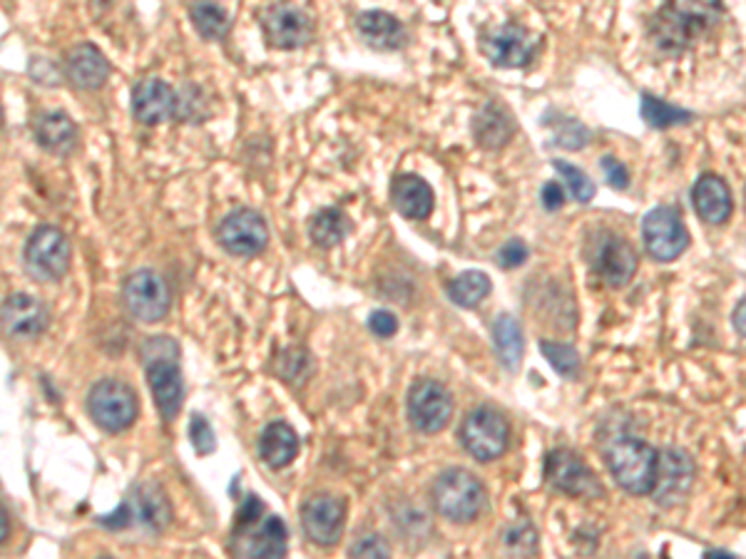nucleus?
I'll use <instances>...</instances> for the list:
<instances>
[{
    "mask_svg": "<svg viewBox=\"0 0 746 559\" xmlns=\"http://www.w3.org/2000/svg\"><path fill=\"white\" fill-rule=\"evenodd\" d=\"M724 17L722 0H666L649 33L666 52H680L709 33Z\"/></svg>",
    "mask_w": 746,
    "mask_h": 559,
    "instance_id": "1",
    "label": "nucleus"
},
{
    "mask_svg": "<svg viewBox=\"0 0 746 559\" xmlns=\"http://www.w3.org/2000/svg\"><path fill=\"white\" fill-rule=\"evenodd\" d=\"M433 505L445 520L455 525L473 522L486 508V487L480 480L463 468L443 470L433 483Z\"/></svg>",
    "mask_w": 746,
    "mask_h": 559,
    "instance_id": "2",
    "label": "nucleus"
},
{
    "mask_svg": "<svg viewBox=\"0 0 746 559\" xmlns=\"http://www.w3.org/2000/svg\"><path fill=\"white\" fill-rule=\"evenodd\" d=\"M608 468L622 490L632 495H647L655 490L657 480V452L652 445H647L639 438H620L610 445L608 450Z\"/></svg>",
    "mask_w": 746,
    "mask_h": 559,
    "instance_id": "3",
    "label": "nucleus"
},
{
    "mask_svg": "<svg viewBox=\"0 0 746 559\" xmlns=\"http://www.w3.org/2000/svg\"><path fill=\"white\" fill-rule=\"evenodd\" d=\"M87 410L105 433H122L135 423L137 396L118 378H102L87 393Z\"/></svg>",
    "mask_w": 746,
    "mask_h": 559,
    "instance_id": "4",
    "label": "nucleus"
},
{
    "mask_svg": "<svg viewBox=\"0 0 746 559\" xmlns=\"http://www.w3.org/2000/svg\"><path fill=\"white\" fill-rule=\"evenodd\" d=\"M23 261L35 282H58L70 269V241L58 226H38L25 241Z\"/></svg>",
    "mask_w": 746,
    "mask_h": 559,
    "instance_id": "5",
    "label": "nucleus"
},
{
    "mask_svg": "<svg viewBox=\"0 0 746 559\" xmlns=\"http://www.w3.org/2000/svg\"><path fill=\"white\" fill-rule=\"evenodd\" d=\"M511 427L493 408H478L461 425V443L480 462L496 460L507 450Z\"/></svg>",
    "mask_w": 746,
    "mask_h": 559,
    "instance_id": "6",
    "label": "nucleus"
},
{
    "mask_svg": "<svg viewBox=\"0 0 746 559\" xmlns=\"http://www.w3.org/2000/svg\"><path fill=\"white\" fill-rule=\"evenodd\" d=\"M122 301H125V309L133 319L157 323L170 311V288L157 272L137 269L122 284Z\"/></svg>",
    "mask_w": 746,
    "mask_h": 559,
    "instance_id": "7",
    "label": "nucleus"
},
{
    "mask_svg": "<svg viewBox=\"0 0 746 559\" xmlns=\"http://www.w3.org/2000/svg\"><path fill=\"white\" fill-rule=\"evenodd\" d=\"M408 421L420 433L443 431L453 415V398L441 383L431 378H420L408 390L406 398Z\"/></svg>",
    "mask_w": 746,
    "mask_h": 559,
    "instance_id": "8",
    "label": "nucleus"
},
{
    "mask_svg": "<svg viewBox=\"0 0 746 559\" xmlns=\"http://www.w3.org/2000/svg\"><path fill=\"white\" fill-rule=\"evenodd\" d=\"M643 239L649 257L657 261H674L689 247V234L674 207H657L645 216Z\"/></svg>",
    "mask_w": 746,
    "mask_h": 559,
    "instance_id": "9",
    "label": "nucleus"
},
{
    "mask_svg": "<svg viewBox=\"0 0 746 559\" xmlns=\"http://www.w3.org/2000/svg\"><path fill=\"white\" fill-rule=\"evenodd\" d=\"M222 249L232 257H254L269 244V226L254 209H234L217 229Z\"/></svg>",
    "mask_w": 746,
    "mask_h": 559,
    "instance_id": "10",
    "label": "nucleus"
},
{
    "mask_svg": "<svg viewBox=\"0 0 746 559\" xmlns=\"http://www.w3.org/2000/svg\"><path fill=\"white\" fill-rule=\"evenodd\" d=\"M697 468L687 452L680 448H666L657 460V480H655V500L662 508L680 505L689 495L692 483H695Z\"/></svg>",
    "mask_w": 746,
    "mask_h": 559,
    "instance_id": "11",
    "label": "nucleus"
},
{
    "mask_svg": "<svg viewBox=\"0 0 746 559\" xmlns=\"http://www.w3.org/2000/svg\"><path fill=\"white\" fill-rule=\"evenodd\" d=\"M147 386L152 390L155 406L160 410L162 421H174L184 403V381L178 363V356H155L147 358L145 365Z\"/></svg>",
    "mask_w": 746,
    "mask_h": 559,
    "instance_id": "12",
    "label": "nucleus"
},
{
    "mask_svg": "<svg viewBox=\"0 0 746 559\" xmlns=\"http://www.w3.org/2000/svg\"><path fill=\"white\" fill-rule=\"evenodd\" d=\"M346 505L333 495H314L302 505V527L304 535L319 547H331L339 543L344 532Z\"/></svg>",
    "mask_w": 746,
    "mask_h": 559,
    "instance_id": "13",
    "label": "nucleus"
},
{
    "mask_svg": "<svg viewBox=\"0 0 746 559\" xmlns=\"http://www.w3.org/2000/svg\"><path fill=\"white\" fill-rule=\"evenodd\" d=\"M261 28L267 42L279 50L304 48L314 38V25L309 15L289 3H274L261 13Z\"/></svg>",
    "mask_w": 746,
    "mask_h": 559,
    "instance_id": "14",
    "label": "nucleus"
},
{
    "mask_svg": "<svg viewBox=\"0 0 746 559\" xmlns=\"http://www.w3.org/2000/svg\"><path fill=\"white\" fill-rule=\"evenodd\" d=\"M480 48L482 55L498 67H523L533 60L538 42L521 25H500V28L482 35Z\"/></svg>",
    "mask_w": 746,
    "mask_h": 559,
    "instance_id": "15",
    "label": "nucleus"
},
{
    "mask_svg": "<svg viewBox=\"0 0 746 559\" xmlns=\"http://www.w3.org/2000/svg\"><path fill=\"white\" fill-rule=\"evenodd\" d=\"M546 477L555 490L573 495V497L600 493V485H597L595 475L587 470L585 462L577 458L573 450H565V448L552 450L548 456Z\"/></svg>",
    "mask_w": 746,
    "mask_h": 559,
    "instance_id": "16",
    "label": "nucleus"
},
{
    "mask_svg": "<svg viewBox=\"0 0 746 559\" xmlns=\"http://www.w3.org/2000/svg\"><path fill=\"white\" fill-rule=\"evenodd\" d=\"M133 112L143 125H160L178 115V92L160 77H145L133 90Z\"/></svg>",
    "mask_w": 746,
    "mask_h": 559,
    "instance_id": "17",
    "label": "nucleus"
},
{
    "mask_svg": "<svg viewBox=\"0 0 746 559\" xmlns=\"http://www.w3.org/2000/svg\"><path fill=\"white\" fill-rule=\"evenodd\" d=\"M48 319L46 306L30 294H11L3 303V326L13 338H38L48 328Z\"/></svg>",
    "mask_w": 746,
    "mask_h": 559,
    "instance_id": "18",
    "label": "nucleus"
},
{
    "mask_svg": "<svg viewBox=\"0 0 746 559\" xmlns=\"http://www.w3.org/2000/svg\"><path fill=\"white\" fill-rule=\"evenodd\" d=\"M595 269L604 284L614 288L627 286L637 272V254L625 239L610 237L595 257Z\"/></svg>",
    "mask_w": 746,
    "mask_h": 559,
    "instance_id": "19",
    "label": "nucleus"
},
{
    "mask_svg": "<svg viewBox=\"0 0 746 559\" xmlns=\"http://www.w3.org/2000/svg\"><path fill=\"white\" fill-rule=\"evenodd\" d=\"M65 70L70 83L81 87V90H100L110 75V63L100 52V48L90 46V42H83V46H75L68 52Z\"/></svg>",
    "mask_w": 746,
    "mask_h": 559,
    "instance_id": "20",
    "label": "nucleus"
},
{
    "mask_svg": "<svg viewBox=\"0 0 746 559\" xmlns=\"http://www.w3.org/2000/svg\"><path fill=\"white\" fill-rule=\"evenodd\" d=\"M692 204L697 214L709 224H724L732 214V191L717 174H701L692 189Z\"/></svg>",
    "mask_w": 746,
    "mask_h": 559,
    "instance_id": "21",
    "label": "nucleus"
},
{
    "mask_svg": "<svg viewBox=\"0 0 746 559\" xmlns=\"http://www.w3.org/2000/svg\"><path fill=\"white\" fill-rule=\"evenodd\" d=\"M130 514H133V522H139V525L152 530V532H162L167 525H170V518H172V510H170V502H167L164 493L160 490V485H137L133 493L125 497Z\"/></svg>",
    "mask_w": 746,
    "mask_h": 559,
    "instance_id": "22",
    "label": "nucleus"
},
{
    "mask_svg": "<svg viewBox=\"0 0 746 559\" xmlns=\"http://www.w3.org/2000/svg\"><path fill=\"white\" fill-rule=\"evenodd\" d=\"M391 199L406 220H426L433 212V189L418 174H399L391 185Z\"/></svg>",
    "mask_w": 746,
    "mask_h": 559,
    "instance_id": "23",
    "label": "nucleus"
},
{
    "mask_svg": "<svg viewBox=\"0 0 746 559\" xmlns=\"http://www.w3.org/2000/svg\"><path fill=\"white\" fill-rule=\"evenodd\" d=\"M234 539H236V545H234L236 552L247 555V557H284L289 549V532L277 514H269V518L261 522L252 535L247 532L244 537H234Z\"/></svg>",
    "mask_w": 746,
    "mask_h": 559,
    "instance_id": "24",
    "label": "nucleus"
},
{
    "mask_svg": "<svg viewBox=\"0 0 746 559\" xmlns=\"http://www.w3.org/2000/svg\"><path fill=\"white\" fill-rule=\"evenodd\" d=\"M358 33L376 50H399L406 42V33L396 17L386 11H366L358 15Z\"/></svg>",
    "mask_w": 746,
    "mask_h": 559,
    "instance_id": "25",
    "label": "nucleus"
},
{
    "mask_svg": "<svg viewBox=\"0 0 746 559\" xmlns=\"http://www.w3.org/2000/svg\"><path fill=\"white\" fill-rule=\"evenodd\" d=\"M259 456L269 468H274V470L286 468L289 462L298 456V438H296L294 427L282 421L269 423L265 431H261Z\"/></svg>",
    "mask_w": 746,
    "mask_h": 559,
    "instance_id": "26",
    "label": "nucleus"
},
{
    "mask_svg": "<svg viewBox=\"0 0 746 559\" xmlns=\"http://www.w3.org/2000/svg\"><path fill=\"white\" fill-rule=\"evenodd\" d=\"M513 117L511 112L505 108H500V104L490 102L482 108L476 122H473V135H476L478 145L486 147V150H498V147H503L507 139L513 135Z\"/></svg>",
    "mask_w": 746,
    "mask_h": 559,
    "instance_id": "27",
    "label": "nucleus"
},
{
    "mask_svg": "<svg viewBox=\"0 0 746 559\" xmlns=\"http://www.w3.org/2000/svg\"><path fill=\"white\" fill-rule=\"evenodd\" d=\"M35 137H38V145L42 150L52 154H68L77 145V127L65 112H50V115H42L38 120Z\"/></svg>",
    "mask_w": 746,
    "mask_h": 559,
    "instance_id": "28",
    "label": "nucleus"
},
{
    "mask_svg": "<svg viewBox=\"0 0 746 559\" xmlns=\"http://www.w3.org/2000/svg\"><path fill=\"white\" fill-rule=\"evenodd\" d=\"M493 344H496V351L500 363L505 365L507 371H517L521 369V361H523V331H521V323H517L513 316H498L493 323Z\"/></svg>",
    "mask_w": 746,
    "mask_h": 559,
    "instance_id": "29",
    "label": "nucleus"
},
{
    "mask_svg": "<svg viewBox=\"0 0 746 559\" xmlns=\"http://www.w3.org/2000/svg\"><path fill=\"white\" fill-rule=\"evenodd\" d=\"M351 229V224L346 220V214L337 207L321 209L319 214H314V220L309 224L311 241L321 249H331L346 237V232Z\"/></svg>",
    "mask_w": 746,
    "mask_h": 559,
    "instance_id": "30",
    "label": "nucleus"
},
{
    "mask_svg": "<svg viewBox=\"0 0 746 559\" xmlns=\"http://www.w3.org/2000/svg\"><path fill=\"white\" fill-rule=\"evenodd\" d=\"M189 17L197 33L207 40H222L227 30H230V17L215 0H192Z\"/></svg>",
    "mask_w": 746,
    "mask_h": 559,
    "instance_id": "31",
    "label": "nucleus"
},
{
    "mask_svg": "<svg viewBox=\"0 0 746 559\" xmlns=\"http://www.w3.org/2000/svg\"><path fill=\"white\" fill-rule=\"evenodd\" d=\"M490 294V278L482 272H465L455 276L448 284V296L453 303L463 306V309H476V306Z\"/></svg>",
    "mask_w": 746,
    "mask_h": 559,
    "instance_id": "32",
    "label": "nucleus"
},
{
    "mask_svg": "<svg viewBox=\"0 0 746 559\" xmlns=\"http://www.w3.org/2000/svg\"><path fill=\"white\" fill-rule=\"evenodd\" d=\"M643 117H645L647 125H652L657 129H664V127H674V125H684V122H689L692 112L682 110V108H674V104L655 98V95H645L643 98Z\"/></svg>",
    "mask_w": 746,
    "mask_h": 559,
    "instance_id": "33",
    "label": "nucleus"
},
{
    "mask_svg": "<svg viewBox=\"0 0 746 559\" xmlns=\"http://www.w3.org/2000/svg\"><path fill=\"white\" fill-rule=\"evenodd\" d=\"M274 373L282 378L284 383H292V386H298V383H304L309 378L311 373V356L304 351V348H286L277 356L274 361Z\"/></svg>",
    "mask_w": 746,
    "mask_h": 559,
    "instance_id": "34",
    "label": "nucleus"
},
{
    "mask_svg": "<svg viewBox=\"0 0 746 559\" xmlns=\"http://www.w3.org/2000/svg\"><path fill=\"white\" fill-rule=\"evenodd\" d=\"M540 351L548 358L552 369L565 378H575L580 373V356L573 346L567 344H555V340H540Z\"/></svg>",
    "mask_w": 746,
    "mask_h": 559,
    "instance_id": "35",
    "label": "nucleus"
},
{
    "mask_svg": "<svg viewBox=\"0 0 746 559\" xmlns=\"http://www.w3.org/2000/svg\"><path fill=\"white\" fill-rule=\"evenodd\" d=\"M552 167H555L560 177L565 179L567 191L573 195V199H577V202L587 204L595 197V185L590 182V177H587L583 170H577L575 164H567L563 160H558V162H552Z\"/></svg>",
    "mask_w": 746,
    "mask_h": 559,
    "instance_id": "36",
    "label": "nucleus"
},
{
    "mask_svg": "<svg viewBox=\"0 0 746 559\" xmlns=\"http://www.w3.org/2000/svg\"><path fill=\"white\" fill-rule=\"evenodd\" d=\"M189 443L195 445V450L199 456H207V452L215 450V431L212 425L205 421V415L195 413L192 415V423H189Z\"/></svg>",
    "mask_w": 746,
    "mask_h": 559,
    "instance_id": "37",
    "label": "nucleus"
},
{
    "mask_svg": "<svg viewBox=\"0 0 746 559\" xmlns=\"http://www.w3.org/2000/svg\"><path fill=\"white\" fill-rule=\"evenodd\" d=\"M205 115V98H201L197 87H184L182 92H178V115L182 122L199 120Z\"/></svg>",
    "mask_w": 746,
    "mask_h": 559,
    "instance_id": "38",
    "label": "nucleus"
},
{
    "mask_svg": "<svg viewBox=\"0 0 746 559\" xmlns=\"http://www.w3.org/2000/svg\"><path fill=\"white\" fill-rule=\"evenodd\" d=\"M261 514H265V505L257 495H247V500L242 502V508L236 510V520H234V537H240L242 532H247L249 527H254L259 522Z\"/></svg>",
    "mask_w": 746,
    "mask_h": 559,
    "instance_id": "39",
    "label": "nucleus"
},
{
    "mask_svg": "<svg viewBox=\"0 0 746 559\" xmlns=\"http://www.w3.org/2000/svg\"><path fill=\"white\" fill-rule=\"evenodd\" d=\"M587 142V129L577 120H565L555 133V145L567 147V150H580Z\"/></svg>",
    "mask_w": 746,
    "mask_h": 559,
    "instance_id": "40",
    "label": "nucleus"
},
{
    "mask_svg": "<svg viewBox=\"0 0 746 559\" xmlns=\"http://www.w3.org/2000/svg\"><path fill=\"white\" fill-rule=\"evenodd\" d=\"M496 259L500 269H517L525 264V259H528V247H525L523 239H511L498 249Z\"/></svg>",
    "mask_w": 746,
    "mask_h": 559,
    "instance_id": "41",
    "label": "nucleus"
},
{
    "mask_svg": "<svg viewBox=\"0 0 746 559\" xmlns=\"http://www.w3.org/2000/svg\"><path fill=\"white\" fill-rule=\"evenodd\" d=\"M535 530L528 525V522H521V525H515L505 532V545L513 549V552H533L535 549Z\"/></svg>",
    "mask_w": 746,
    "mask_h": 559,
    "instance_id": "42",
    "label": "nucleus"
},
{
    "mask_svg": "<svg viewBox=\"0 0 746 559\" xmlns=\"http://www.w3.org/2000/svg\"><path fill=\"white\" fill-rule=\"evenodd\" d=\"M368 328H371L374 336L391 338L399 331V319L393 316L391 311L379 309V311H374L371 316H368Z\"/></svg>",
    "mask_w": 746,
    "mask_h": 559,
    "instance_id": "43",
    "label": "nucleus"
},
{
    "mask_svg": "<svg viewBox=\"0 0 746 559\" xmlns=\"http://www.w3.org/2000/svg\"><path fill=\"white\" fill-rule=\"evenodd\" d=\"M602 172L608 174V185L612 189H627L629 185V172L625 164L620 160H614V157H602Z\"/></svg>",
    "mask_w": 746,
    "mask_h": 559,
    "instance_id": "44",
    "label": "nucleus"
},
{
    "mask_svg": "<svg viewBox=\"0 0 746 559\" xmlns=\"http://www.w3.org/2000/svg\"><path fill=\"white\" fill-rule=\"evenodd\" d=\"M351 555L354 557H389L391 547L386 545L379 535H368V537L358 539V543L351 547Z\"/></svg>",
    "mask_w": 746,
    "mask_h": 559,
    "instance_id": "45",
    "label": "nucleus"
},
{
    "mask_svg": "<svg viewBox=\"0 0 746 559\" xmlns=\"http://www.w3.org/2000/svg\"><path fill=\"white\" fill-rule=\"evenodd\" d=\"M563 204H565L563 187H560L558 182H548V185L542 187V207H546L548 212H558Z\"/></svg>",
    "mask_w": 746,
    "mask_h": 559,
    "instance_id": "46",
    "label": "nucleus"
},
{
    "mask_svg": "<svg viewBox=\"0 0 746 559\" xmlns=\"http://www.w3.org/2000/svg\"><path fill=\"white\" fill-rule=\"evenodd\" d=\"M732 321H734V328L739 331L742 336H746V299H742L739 303H736Z\"/></svg>",
    "mask_w": 746,
    "mask_h": 559,
    "instance_id": "47",
    "label": "nucleus"
},
{
    "mask_svg": "<svg viewBox=\"0 0 746 559\" xmlns=\"http://www.w3.org/2000/svg\"><path fill=\"white\" fill-rule=\"evenodd\" d=\"M8 539V512L3 510V543Z\"/></svg>",
    "mask_w": 746,
    "mask_h": 559,
    "instance_id": "48",
    "label": "nucleus"
},
{
    "mask_svg": "<svg viewBox=\"0 0 746 559\" xmlns=\"http://www.w3.org/2000/svg\"><path fill=\"white\" fill-rule=\"evenodd\" d=\"M712 557H732V555H726V552H709Z\"/></svg>",
    "mask_w": 746,
    "mask_h": 559,
    "instance_id": "49",
    "label": "nucleus"
}]
</instances>
